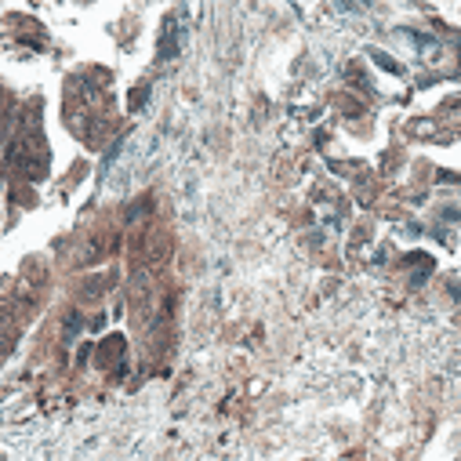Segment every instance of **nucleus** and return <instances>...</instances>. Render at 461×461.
Returning <instances> with one entry per match:
<instances>
[]
</instances>
